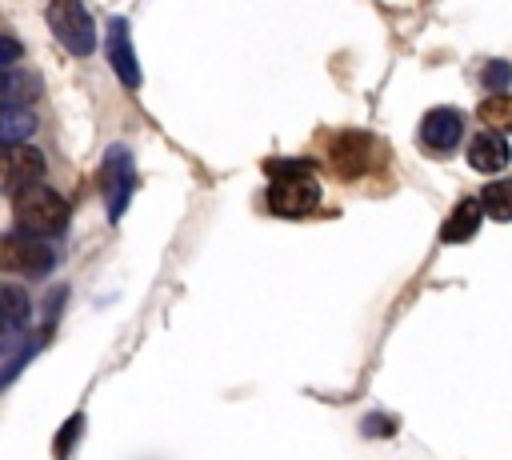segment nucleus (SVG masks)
Masks as SVG:
<instances>
[{"label":"nucleus","instance_id":"nucleus-9","mask_svg":"<svg viewBox=\"0 0 512 460\" xmlns=\"http://www.w3.org/2000/svg\"><path fill=\"white\" fill-rule=\"evenodd\" d=\"M372 152H376V140H372V136H364V132H340V136L332 140V168H336L344 180H352V176H360V172L368 168Z\"/></svg>","mask_w":512,"mask_h":460},{"label":"nucleus","instance_id":"nucleus-1","mask_svg":"<svg viewBox=\"0 0 512 460\" xmlns=\"http://www.w3.org/2000/svg\"><path fill=\"white\" fill-rule=\"evenodd\" d=\"M272 184H268V208L284 220L312 216L320 208V180L308 172V164L288 160V164H268Z\"/></svg>","mask_w":512,"mask_h":460},{"label":"nucleus","instance_id":"nucleus-16","mask_svg":"<svg viewBox=\"0 0 512 460\" xmlns=\"http://www.w3.org/2000/svg\"><path fill=\"white\" fill-rule=\"evenodd\" d=\"M480 84H484V88H492V96H496V92H504V88L512 84V64H508V60H488V64H484V72H480Z\"/></svg>","mask_w":512,"mask_h":460},{"label":"nucleus","instance_id":"nucleus-11","mask_svg":"<svg viewBox=\"0 0 512 460\" xmlns=\"http://www.w3.org/2000/svg\"><path fill=\"white\" fill-rule=\"evenodd\" d=\"M480 212H484L480 200H460V204L448 212V220H444V228H440V240H444V244H464V240H472L476 228H480Z\"/></svg>","mask_w":512,"mask_h":460},{"label":"nucleus","instance_id":"nucleus-19","mask_svg":"<svg viewBox=\"0 0 512 460\" xmlns=\"http://www.w3.org/2000/svg\"><path fill=\"white\" fill-rule=\"evenodd\" d=\"M364 432H392V420H384V416H368V420H364Z\"/></svg>","mask_w":512,"mask_h":460},{"label":"nucleus","instance_id":"nucleus-5","mask_svg":"<svg viewBox=\"0 0 512 460\" xmlns=\"http://www.w3.org/2000/svg\"><path fill=\"white\" fill-rule=\"evenodd\" d=\"M0 264H4V272L44 276V272H52L56 252H52V244H44L32 232H8L4 244H0Z\"/></svg>","mask_w":512,"mask_h":460},{"label":"nucleus","instance_id":"nucleus-15","mask_svg":"<svg viewBox=\"0 0 512 460\" xmlns=\"http://www.w3.org/2000/svg\"><path fill=\"white\" fill-rule=\"evenodd\" d=\"M480 204L492 220H512V180H492L480 192Z\"/></svg>","mask_w":512,"mask_h":460},{"label":"nucleus","instance_id":"nucleus-14","mask_svg":"<svg viewBox=\"0 0 512 460\" xmlns=\"http://www.w3.org/2000/svg\"><path fill=\"white\" fill-rule=\"evenodd\" d=\"M480 120L492 128V132H512V96L508 92H496L488 100H480Z\"/></svg>","mask_w":512,"mask_h":460},{"label":"nucleus","instance_id":"nucleus-2","mask_svg":"<svg viewBox=\"0 0 512 460\" xmlns=\"http://www.w3.org/2000/svg\"><path fill=\"white\" fill-rule=\"evenodd\" d=\"M12 212H16V224L20 232H32V236H56L64 224H68V204L56 188H48L44 180L40 184H28L20 192H12Z\"/></svg>","mask_w":512,"mask_h":460},{"label":"nucleus","instance_id":"nucleus-7","mask_svg":"<svg viewBox=\"0 0 512 460\" xmlns=\"http://www.w3.org/2000/svg\"><path fill=\"white\" fill-rule=\"evenodd\" d=\"M0 176H4L8 196L20 192V188H28V184H40V176H44L40 148H32V144H8L4 156H0Z\"/></svg>","mask_w":512,"mask_h":460},{"label":"nucleus","instance_id":"nucleus-12","mask_svg":"<svg viewBox=\"0 0 512 460\" xmlns=\"http://www.w3.org/2000/svg\"><path fill=\"white\" fill-rule=\"evenodd\" d=\"M0 304H4V344L12 348V344H16L20 324L32 316V300H28L16 284H4V288H0Z\"/></svg>","mask_w":512,"mask_h":460},{"label":"nucleus","instance_id":"nucleus-18","mask_svg":"<svg viewBox=\"0 0 512 460\" xmlns=\"http://www.w3.org/2000/svg\"><path fill=\"white\" fill-rule=\"evenodd\" d=\"M0 48H4V52H0V56H4V64L12 68V64L20 60V44H16V36H4V40H0Z\"/></svg>","mask_w":512,"mask_h":460},{"label":"nucleus","instance_id":"nucleus-3","mask_svg":"<svg viewBox=\"0 0 512 460\" xmlns=\"http://www.w3.org/2000/svg\"><path fill=\"white\" fill-rule=\"evenodd\" d=\"M132 188H136V168H132V152L124 144H112L100 160V192H104V204H108V220L120 224L124 212H128V200H132Z\"/></svg>","mask_w":512,"mask_h":460},{"label":"nucleus","instance_id":"nucleus-4","mask_svg":"<svg viewBox=\"0 0 512 460\" xmlns=\"http://www.w3.org/2000/svg\"><path fill=\"white\" fill-rule=\"evenodd\" d=\"M48 28L72 56L96 52V28H92V16L80 0H48Z\"/></svg>","mask_w":512,"mask_h":460},{"label":"nucleus","instance_id":"nucleus-6","mask_svg":"<svg viewBox=\"0 0 512 460\" xmlns=\"http://www.w3.org/2000/svg\"><path fill=\"white\" fill-rule=\"evenodd\" d=\"M464 136V116L456 108H428L420 120V148L428 156H452Z\"/></svg>","mask_w":512,"mask_h":460},{"label":"nucleus","instance_id":"nucleus-17","mask_svg":"<svg viewBox=\"0 0 512 460\" xmlns=\"http://www.w3.org/2000/svg\"><path fill=\"white\" fill-rule=\"evenodd\" d=\"M80 424H84V416H72V420L60 428V436H56V452H68V448H72V440H76Z\"/></svg>","mask_w":512,"mask_h":460},{"label":"nucleus","instance_id":"nucleus-8","mask_svg":"<svg viewBox=\"0 0 512 460\" xmlns=\"http://www.w3.org/2000/svg\"><path fill=\"white\" fill-rule=\"evenodd\" d=\"M108 64H112V72L120 76L124 88H140V64H136V52H132L128 24L120 16L108 20Z\"/></svg>","mask_w":512,"mask_h":460},{"label":"nucleus","instance_id":"nucleus-10","mask_svg":"<svg viewBox=\"0 0 512 460\" xmlns=\"http://www.w3.org/2000/svg\"><path fill=\"white\" fill-rule=\"evenodd\" d=\"M508 156H512L508 140H504L500 132H492V128H484V132H476V136L468 140V164H472L476 172H500V168L508 164Z\"/></svg>","mask_w":512,"mask_h":460},{"label":"nucleus","instance_id":"nucleus-13","mask_svg":"<svg viewBox=\"0 0 512 460\" xmlns=\"http://www.w3.org/2000/svg\"><path fill=\"white\" fill-rule=\"evenodd\" d=\"M32 128H36V116H32L28 104H4L0 108V140H4V148L8 144H24V136H32Z\"/></svg>","mask_w":512,"mask_h":460}]
</instances>
